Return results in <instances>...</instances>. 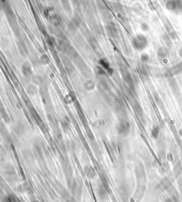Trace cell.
I'll return each mask as SVG.
<instances>
[{
    "mask_svg": "<svg viewBox=\"0 0 182 202\" xmlns=\"http://www.w3.org/2000/svg\"><path fill=\"white\" fill-rule=\"evenodd\" d=\"M149 42L147 37L143 34H137L132 40V45L135 50L142 51L148 46Z\"/></svg>",
    "mask_w": 182,
    "mask_h": 202,
    "instance_id": "obj_1",
    "label": "cell"
},
{
    "mask_svg": "<svg viewBox=\"0 0 182 202\" xmlns=\"http://www.w3.org/2000/svg\"><path fill=\"white\" fill-rule=\"evenodd\" d=\"M117 133L119 136L125 137L130 133L131 125L130 122L125 119H121L118 121L116 125Z\"/></svg>",
    "mask_w": 182,
    "mask_h": 202,
    "instance_id": "obj_2",
    "label": "cell"
},
{
    "mask_svg": "<svg viewBox=\"0 0 182 202\" xmlns=\"http://www.w3.org/2000/svg\"><path fill=\"white\" fill-rule=\"evenodd\" d=\"M166 9L171 12L182 13V0H166L165 1Z\"/></svg>",
    "mask_w": 182,
    "mask_h": 202,
    "instance_id": "obj_3",
    "label": "cell"
},
{
    "mask_svg": "<svg viewBox=\"0 0 182 202\" xmlns=\"http://www.w3.org/2000/svg\"><path fill=\"white\" fill-rule=\"evenodd\" d=\"M182 72V62L177 63L174 66L171 67L170 68L167 69L166 71L164 72V77L166 79H172L174 76L180 74Z\"/></svg>",
    "mask_w": 182,
    "mask_h": 202,
    "instance_id": "obj_4",
    "label": "cell"
},
{
    "mask_svg": "<svg viewBox=\"0 0 182 202\" xmlns=\"http://www.w3.org/2000/svg\"><path fill=\"white\" fill-rule=\"evenodd\" d=\"M120 72H121L122 77L123 80L125 81L126 83L132 87H134V80L132 79V75L130 73V72L127 70V69L126 67H124V66L120 67Z\"/></svg>",
    "mask_w": 182,
    "mask_h": 202,
    "instance_id": "obj_5",
    "label": "cell"
},
{
    "mask_svg": "<svg viewBox=\"0 0 182 202\" xmlns=\"http://www.w3.org/2000/svg\"><path fill=\"white\" fill-rule=\"evenodd\" d=\"M164 26L166 28V31H167V34L169 35V36L171 38V39L176 40L178 37L177 36V33L176 32L175 29L173 27L172 24L171 23V22L168 20L167 19H166V21H164Z\"/></svg>",
    "mask_w": 182,
    "mask_h": 202,
    "instance_id": "obj_6",
    "label": "cell"
},
{
    "mask_svg": "<svg viewBox=\"0 0 182 202\" xmlns=\"http://www.w3.org/2000/svg\"><path fill=\"white\" fill-rule=\"evenodd\" d=\"M22 72L25 77L28 78V77H33V70L31 65L28 62H24L22 65Z\"/></svg>",
    "mask_w": 182,
    "mask_h": 202,
    "instance_id": "obj_7",
    "label": "cell"
},
{
    "mask_svg": "<svg viewBox=\"0 0 182 202\" xmlns=\"http://www.w3.org/2000/svg\"><path fill=\"white\" fill-rule=\"evenodd\" d=\"M169 50L166 47H160L158 48L157 51H156V55H157L158 58L162 60H164L167 58L169 56Z\"/></svg>",
    "mask_w": 182,
    "mask_h": 202,
    "instance_id": "obj_8",
    "label": "cell"
},
{
    "mask_svg": "<svg viewBox=\"0 0 182 202\" xmlns=\"http://www.w3.org/2000/svg\"><path fill=\"white\" fill-rule=\"evenodd\" d=\"M99 65H100V67H103L107 72L109 73L110 74H112L113 73V70H112V68L110 65V63L105 58H101L99 60Z\"/></svg>",
    "mask_w": 182,
    "mask_h": 202,
    "instance_id": "obj_9",
    "label": "cell"
},
{
    "mask_svg": "<svg viewBox=\"0 0 182 202\" xmlns=\"http://www.w3.org/2000/svg\"><path fill=\"white\" fill-rule=\"evenodd\" d=\"M97 88L99 89V90L103 93H108L110 91V85L106 81L104 80H101L98 82L97 83Z\"/></svg>",
    "mask_w": 182,
    "mask_h": 202,
    "instance_id": "obj_10",
    "label": "cell"
},
{
    "mask_svg": "<svg viewBox=\"0 0 182 202\" xmlns=\"http://www.w3.org/2000/svg\"><path fill=\"white\" fill-rule=\"evenodd\" d=\"M84 171L86 174V176L89 178L90 179H93L96 176V172L95 170L94 167H92L91 165H86L84 167Z\"/></svg>",
    "mask_w": 182,
    "mask_h": 202,
    "instance_id": "obj_11",
    "label": "cell"
},
{
    "mask_svg": "<svg viewBox=\"0 0 182 202\" xmlns=\"http://www.w3.org/2000/svg\"><path fill=\"white\" fill-rule=\"evenodd\" d=\"M83 87L87 91H93L95 88L96 84L93 80H88L84 82Z\"/></svg>",
    "mask_w": 182,
    "mask_h": 202,
    "instance_id": "obj_12",
    "label": "cell"
},
{
    "mask_svg": "<svg viewBox=\"0 0 182 202\" xmlns=\"http://www.w3.org/2000/svg\"><path fill=\"white\" fill-rule=\"evenodd\" d=\"M24 123H22L18 122L14 127L15 132L19 136L23 134L24 132Z\"/></svg>",
    "mask_w": 182,
    "mask_h": 202,
    "instance_id": "obj_13",
    "label": "cell"
},
{
    "mask_svg": "<svg viewBox=\"0 0 182 202\" xmlns=\"http://www.w3.org/2000/svg\"><path fill=\"white\" fill-rule=\"evenodd\" d=\"M134 108H135V111L137 112L138 116H140V117H143V115H144L143 109H142V106L140 105V104H139L138 101H135V104H134Z\"/></svg>",
    "mask_w": 182,
    "mask_h": 202,
    "instance_id": "obj_14",
    "label": "cell"
},
{
    "mask_svg": "<svg viewBox=\"0 0 182 202\" xmlns=\"http://www.w3.org/2000/svg\"><path fill=\"white\" fill-rule=\"evenodd\" d=\"M0 112H1V117H2V119H4V121H5L6 123H9L10 121L9 116L8 113H7V111H6L5 108L3 107L2 105H1V108H0Z\"/></svg>",
    "mask_w": 182,
    "mask_h": 202,
    "instance_id": "obj_15",
    "label": "cell"
},
{
    "mask_svg": "<svg viewBox=\"0 0 182 202\" xmlns=\"http://www.w3.org/2000/svg\"><path fill=\"white\" fill-rule=\"evenodd\" d=\"M31 80L32 82L36 85H43V78L42 77V76L41 75H34L31 77Z\"/></svg>",
    "mask_w": 182,
    "mask_h": 202,
    "instance_id": "obj_16",
    "label": "cell"
},
{
    "mask_svg": "<svg viewBox=\"0 0 182 202\" xmlns=\"http://www.w3.org/2000/svg\"><path fill=\"white\" fill-rule=\"evenodd\" d=\"M26 92L29 95L34 96L37 94L38 89H37V87L34 86V85H28L26 87Z\"/></svg>",
    "mask_w": 182,
    "mask_h": 202,
    "instance_id": "obj_17",
    "label": "cell"
},
{
    "mask_svg": "<svg viewBox=\"0 0 182 202\" xmlns=\"http://www.w3.org/2000/svg\"><path fill=\"white\" fill-rule=\"evenodd\" d=\"M4 174L9 177H12L15 175V170L12 166L9 165L8 167H5L4 168Z\"/></svg>",
    "mask_w": 182,
    "mask_h": 202,
    "instance_id": "obj_18",
    "label": "cell"
},
{
    "mask_svg": "<svg viewBox=\"0 0 182 202\" xmlns=\"http://www.w3.org/2000/svg\"><path fill=\"white\" fill-rule=\"evenodd\" d=\"M159 132H160V128H159V127L157 125H154V126L152 127V128L151 131L152 137L153 138L156 139L158 138V136H159Z\"/></svg>",
    "mask_w": 182,
    "mask_h": 202,
    "instance_id": "obj_19",
    "label": "cell"
},
{
    "mask_svg": "<svg viewBox=\"0 0 182 202\" xmlns=\"http://www.w3.org/2000/svg\"><path fill=\"white\" fill-rule=\"evenodd\" d=\"M108 33L109 34V35L112 37H115L117 35V31L116 28L113 25H109L108 28Z\"/></svg>",
    "mask_w": 182,
    "mask_h": 202,
    "instance_id": "obj_20",
    "label": "cell"
},
{
    "mask_svg": "<svg viewBox=\"0 0 182 202\" xmlns=\"http://www.w3.org/2000/svg\"><path fill=\"white\" fill-rule=\"evenodd\" d=\"M107 191L105 189V188L103 186L99 187L97 189V194H98L99 197L102 199H104L107 197Z\"/></svg>",
    "mask_w": 182,
    "mask_h": 202,
    "instance_id": "obj_21",
    "label": "cell"
},
{
    "mask_svg": "<svg viewBox=\"0 0 182 202\" xmlns=\"http://www.w3.org/2000/svg\"><path fill=\"white\" fill-rule=\"evenodd\" d=\"M161 185H162V187L163 188L169 189V187L171 185V183L167 177H164L161 181Z\"/></svg>",
    "mask_w": 182,
    "mask_h": 202,
    "instance_id": "obj_22",
    "label": "cell"
},
{
    "mask_svg": "<svg viewBox=\"0 0 182 202\" xmlns=\"http://www.w3.org/2000/svg\"><path fill=\"white\" fill-rule=\"evenodd\" d=\"M47 118L48 119H49V122H50L51 123H52V125H53V126H57V125H58V121H56L55 118L53 116L51 113H48Z\"/></svg>",
    "mask_w": 182,
    "mask_h": 202,
    "instance_id": "obj_23",
    "label": "cell"
},
{
    "mask_svg": "<svg viewBox=\"0 0 182 202\" xmlns=\"http://www.w3.org/2000/svg\"><path fill=\"white\" fill-rule=\"evenodd\" d=\"M181 172H182V166L181 163L178 162L177 164H176L175 167H174V173H175V174L177 176V175L181 174Z\"/></svg>",
    "mask_w": 182,
    "mask_h": 202,
    "instance_id": "obj_24",
    "label": "cell"
},
{
    "mask_svg": "<svg viewBox=\"0 0 182 202\" xmlns=\"http://www.w3.org/2000/svg\"><path fill=\"white\" fill-rule=\"evenodd\" d=\"M163 40L164 41L165 44L168 46V47H171V38L169 36L168 34H164L163 36Z\"/></svg>",
    "mask_w": 182,
    "mask_h": 202,
    "instance_id": "obj_25",
    "label": "cell"
},
{
    "mask_svg": "<svg viewBox=\"0 0 182 202\" xmlns=\"http://www.w3.org/2000/svg\"><path fill=\"white\" fill-rule=\"evenodd\" d=\"M26 190H27V187H26V185H19V186L16 187V191H18V192H19V193L24 192V191H26Z\"/></svg>",
    "mask_w": 182,
    "mask_h": 202,
    "instance_id": "obj_26",
    "label": "cell"
},
{
    "mask_svg": "<svg viewBox=\"0 0 182 202\" xmlns=\"http://www.w3.org/2000/svg\"><path fill=\"white\" fill-rule=\"evenodd\" d=\"M140 60L142 62H147L150 60V55L147 53H143L141 55Z\"/></svg>",
    "mask_w": 182,
    "mask_h": 202,
    "instance_id": "obj_27",
    "label": "cell"
},
{
    "mask_svg": "<svg viewBox=\"0 0 182 202\" xmlns=\"http://www.w3.org/2000/svg\"><path fill=\"white\" fill-rule=\"evenodd\" d=\"M19 50H20V51L22 52V54H26L27 53V49L26 48V46H25V45L23 43H19Z\"/></svg>",
    "mask_w": 182,
    "mask_h": 202,
    "instance_id": "obj_28",
    "label": "cell"
},
{
    "mask_svg": "<svg viewBox=\"0 0 182 202\" xmlns=\"http://www.w3.org/2000/svg\"><path fill=\"white\" fill-rule=\"evenodd\" d=\"M141 71H142V74H143V76L145 78H149V75H150V74H149V71L147 69V67H142V68H141Z\"/></svg>",
    "mask_w": 182,
    "mask_h": 202,
    "instance_id": "obj_29",
    "label": "cell"
},
{
    "mask_svg": "<svg viewBox=\"0 0 182 202\" xmlns=\"http://www.w3.org/2000/svg\"><path fill=\"white\" fill-rule=\"evenodd\" d=\"M61 125H62L63 129H64V131H65V132H66V131L69 129V125H68V123L67 121H61Z\"/></svg>",
    "mask_w": 182,
    "mask_h": 202,
    "instance_id": "obj_30",
    "label": "cell"
},
{
    "mask_svg": "<svg viewBox=\"0 0 182 202\" xmlns=\"http://www.w3.org/2000/svg\"><path fill=\"white\" fill-rule=\"evenodd\" d=\"M149 28H150V27H149V25L147 24V23H143L141 24V29L143 31H147L149 30Z\"/></svg>",
    "mask_w": 182,
    "mask_h": 202,
    "instance_id": "obj_31",
    "label": "cell"
},
{
    "mask_svg": "<svg viewBox=\"0 0 182 202\" xmlns=\"http://www.w3.org/2000/svg\"><path fill=\"white\" fill-rule=\"evenodd\" d=\"M41 60L43 61V63H45V64H47L49 62V58L47 57V55H43V56L41 57Z\"/></svg>",
    "mask_w": 182,
    "mask_h": 202,
    "instance_id": "obj_32",
    "label": "cell"
},
{
    "mask_svg": "<svg viewBox=\"0 0 182 202\" xmlns=\"http://www.w3.org/2000/svg\"><path fill=\"white\" fill-rule=\"evenodd\" d=\"M167 159L169 160L170 161H172L173 160V156H172V154L171 153H169L167 155Z\"/></svg>",
    "mask_w": 182,
    "mask_h": 202,
    "instance_id": "obj_33",
    "label": "cell"
},
{
    "mask_svg": "<svg viewBox=\"0 0 182 202\" xmlns=\"http://www.w3.org/2000/svg\"><path fill=\"white\" fill-rule=\"evenodd\" d=\"M178 54H179V56L181 58H182V48H181L179 50Z\"/></svg>",
    "mask_w": 182,
    "mask_h": 202,
    "instance_id": "obj_34",
    "label": "cell"
},
{
    "mask_svg": "<svg viewBox=\"0 0 182 202\" xmlns=\"http://www.w3.org/2000/svg\"><path fill=\"white\" fill-rule=\"evenodd\" d=\"M69 201H70L69 202H78V201L76 200V199L73 198V197H72V198H70V199L69 200Z\"/></svg>",
    "mask_w": 182,
    "mask_h": 202,
    "instance_id": "obj_35",
    "label": "cell"
},
{
    "mask_svg": "<svg viewBox=\"0 0 182 202\" xmlns=\"http://www.w3.org/2000/svg\"><path fill=\"white\" fill-rule=\"evenodd\" d=\"M164 202H174V201L171 200V199H166L164 200Z\"/></svg>",
    "mask_w": 182,
    "mask_h": 202,
    "instance_id": "obj_36",
    "label": "cell"
},
{
    "mask_svg": "<svg viewBox=\"0 0 182 202\" xmlns=\"http://www.w3.org/2000/svg\"><path fill=\"white\" fill-rule=\"evenodd\" d=\"M31 202H39V201L37 199H34L31 201Z\"/></svg>",
    "mask_w": 182,
    "mask_h": 202,
    "instance_id": "obj_37",
    "label": "cell"
},
{
    "mask_svg": "<svg viewBox=\"0 0 182 202\" xmlns=\"http://www.w3.org/2000/svg\"><path fill=\"white\" fill-rule=\"evenodd\" d=\"M179 134L181 135V136H182V129L180 130V131H179Z\"/></svg>",
    "mask_w": 182,
    "mask_h": 202,
    "instance_id": "obj_38",
    "label": "cell"
}]
</instances>
